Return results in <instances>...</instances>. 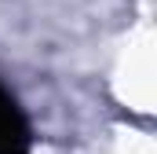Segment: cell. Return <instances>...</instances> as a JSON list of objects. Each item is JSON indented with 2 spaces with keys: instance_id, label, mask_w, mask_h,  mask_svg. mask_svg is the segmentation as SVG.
<instances>
[{
  "instance_id": "1",
  "label": "cell",
  "mask_w": 157,
  "mask_h": 154,
  "mask_svg": "<svg viewBox=\"0 0 157 154\" xmlns=\"http://www.w3.org/2000/svg\"><path fill=\"white\" fill-rule=\"evenodd\" d=\"M29 121L15 103V95L0 84V154H29Z\"/></svg>"
}]
</instances>
